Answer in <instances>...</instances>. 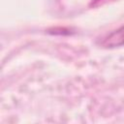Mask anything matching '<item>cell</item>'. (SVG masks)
I'll return each instance as SVG.
<instances>
[{
  "instance_id": "1",
  "label": "cell",
  "mask_w": 124,
  "mask_h": 124,
  "mask_svg": "<svg viewBox=\"0 0 124 124\" xmlns=\"http://www.w3.org/2000/svg\"><path fill=\"white\" fill-rule=\"evenodd\" d=\"M101 46L107 48H113L124 46V25L104 37L101 41Z\"/></svg>"
}]
</instances>
